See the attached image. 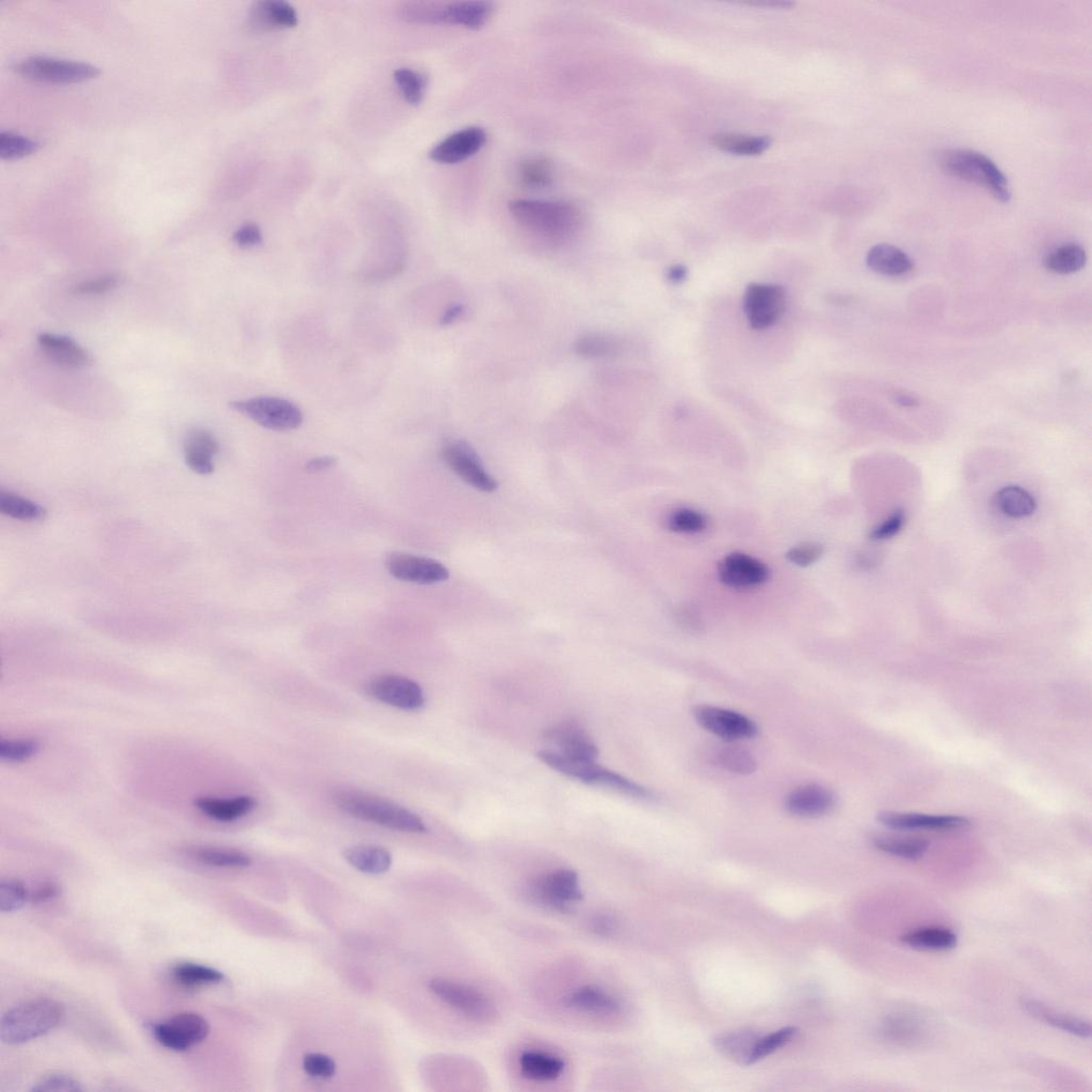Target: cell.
<instances>
[{"label":"cell","instance_id":"74e56055","mask_svg":"<svg viewBox=\"0 0 1092 1092\" xmlns=\"http://www.w3.org/2000/svg\"><path fill=\"white\" fill-rule=\"evenodd\" d=\"M518 178L527 188H547L554 181L553 163L544 158L526 159L518 166Z\"/></svg>","mask_w":1092,"mask_h":1092},{"label":"cell","instance_id":"30bf717a","mask_svg":"<svg viewBox=\"0 0 1092 1092\" xmlns=\"http://www.w3.org/2000/svg\"><path fill=\"white\" fill-rule=\"evenodd\" d=\"M210 1024L202 1016L182 1013L165 1022L155 1025L153 1034L158 1042L175 1052H185L200 1043L210 1034Z\"/></svg>","mask_w":1092,"mask_h":1092},{"label":"cell","instance_id":"be15d7a7","mask_svg":"<svg viewBox=\"0 0 1092 1092\" xmlns=\"http://www.w3.org/2000/svg\"><path fill=\"white\" fill-rule=\"evenodd\" d=\"M748 5L769 7V8H779V9L780 8L789 9V8H792V7L794 6L793 3L784 2V0H782V2H778V0H774V2H771V0H768V2H754V3H748Z\"/></svg>","mask_w":1092,"mask_h":1092},{"label":"cell","instance_id":"5b68a950","mask_svg":"<svg viewBox=\"0 0 1092 1092\" xmlns=\"http://www.w3.org/2000/svg\"><path fill=\"white\" fill-rule=\"evenodd\" d=\"M539 759L548 767L560 771V774L579 780V781L609 787L628 796L637 799H651L652 793L643 786L630 781L616 772L599 767L596 762H577L564 757L553 750H542L538 753Z\"/></svg>","mask_w":1092,"mask_h":1092},{"label":"cell","instance_id":"f35d334b","mask_svg":"<svg viewBox=\"0 0 1092 1092\" xmlns=\"http://www.w3.org/2000/svg\"><path fill=\"white\" fill-rule=\"evenodd\" d=\"M0 511L4 515L23 521H36L47 517L48 511L38 503L11 492H0Z\"/></svg>","mask_w":1092,"mask_h":1092},{"label":"cell","instance_id":"4dcf8cb0","mask_svg":"<svg viewBox=\"0 0 1092 1092\" xmlns=\"http://www.w3.org/2000/svg\"><path fill=\"white\" fill-rule=\"evenodd\" d=\"M767 136H747L740 133L719 132L710 138L712 146L740 156H756L767 152L771 145Z\"/></svg>","mask_w":1092,"mask_h":1092},{"label":"cell","instance_id":"9f6ffc18","mask_svg":"<svg viewBox=\"0 0 1092 1092\" xmlns=\"http://www.w3.org/2000/svg\"><path fill=\"white\" fill-rule=\"evenodd\" d=\"M905 522V516L902 511H895L892 516L886 519L872 532L874 540H886L895 536L898 532L902 530Z\"/></svg>","mask_w":1092,"mask_h":1092},{"label":"cell","instance_id":"f6af8a7d","mask_svg":"<svg viewBox=\"0 0 1092 1092\" xmlns=\"http://www.w3.org/2000/svg\"><path fill=\"white\" fill-rule=\"evenodd\" d=\"M394 79L405 100L410 105H420L427 87L426 77L410 69H400L394 73Z\"/></svg>","mask_w":1092,"mask_h":1092},{"label":"cell","instance_id":"d6986e66","mask_svg":"<svg viewBox=\"0 0 1092 1092\" xmlns=\"http://www.w3.org/2000/svg\"><path fill=\"white\" fill-rule=\"evenodd\" d=\"M548 740L559 747L564 757L577 762H596L599 749L588 734L574 724L557 725L546 731Z\"/></svg>","mask_w":1092,"mask_h":1092},{"label":"cell","instance_id":"484cf974","mask_svg":"<svg viewBox=\"0 0 1092 1092\" xmlns=\"http://www.w3.org/2000/svg\"><path fill=\"white\" fill-rule=\"evenodd\" d=\"M257 802L251 796H239L229 799L214 797H200L195 800V806L200 813L210 819L221 822H231L242 819L254 811Z\"/></svg>","mask_w":1092,"mask_h":1092},{"label":"cell","instance_id":"ab89813d","mask_svg":"<svg viewBox=\"0 0 1092 1092\" xmlns=\"http://www.w3.org/2000/svg\"><path fill=\"white\" fill-rule=\"evenodd\" d=\"M718 767L737 775H752L757 768V762L748 750L737 746H723L715 754Z\"/></svg>","mask_w":1092,"mask_h":1092},{"label":"cell","instance_id":"bcb514c9","mask_svg":"<svg viewBox=\"0 0 1092 1092\" xmlns=\"http://www.w3.org/2000/svg\"><path fill=\"white\" fill-rule=\"evenodd\" d=\"M40 145L34 139L11 131L0 133V156L3 159L24 158L38 150Z\"/></svg>","mask_w":1092,"mask_h":1092},{"label":"cell","instance_id":"ffe728a7","mask_svg":"<svg viewBox=\"0 0 1092 1092\" xmlns=\"http://www.w3.org/2000/svg\"><path fill=\"white\" fill-rule=\"evenodd\" d=\"M878 822L883 826L897 830H957L967 828L971 824L970 820L963 816L898 812L880 813Z\"/></svg>","mask_w":1092,"mask_h":1092},{"label":"cell","instance_id":"816d5d0a","mask_svg":"<svg viewBox=\"0 0 1092 1092\" xmlns=\"http://www.w3.org/2000/svg\"><path fill=\"white\" fill-rule=\"evenodd\" d=\"M303 1068L311 1076L321 1077V1079H329L337 1072L336 1062L321 1053L307 1055L303 1059Z\"/></svg>","mask_w":1092,"mask_h":1092},{"label":"cell","instance_id":"4fadbf2b","mask_svg":"<svg viewBox=\"0 0 1092 1092\" xmlns=\"http://www.w3.org/2000/svg\"><path fill=\"white\" fill-rule=\"evenodd\" d=\"M389 574L401 582L434 585L448 581L449 571L440 561L406 553H393L385 561Z\"/></svg>","mask_w":1092,"mask_h":1092},{"label":"cell","instance_id":"7402d4cb","mask_svg":"<svg viewBox=\"0 0 1092 1092\" xmlns=\"http://www.w3.org/2000/svg\"><path fill=\"white\" fill-rule=\"evenodd\" d=\"M219 445L215 437L202 429H193L186 435L184 454L186 463L193 472L200 475L212 474L214 470V457Z\"/></svg>","mask_w":1092,"mask_h":1092},{"label":"cell","instance_id":"db71d44e","mask_svg":"<svg viewBox=\"0 0 1092 1092\" xmlns=\"http://www.w3.org/2000/svg\"><path fill=\"white\" fill-rule=\"evenodd\" d=\"M822 555V547L815 544H806L795 546L787 553V560L799 567H808L815 563Z\"/></svg>","mask_w":1092,"mask_h":1092},{"label":"cell","instance_id":"7c38bea8","mask_svg":"<svg viewBox=\"0 0 1092 1092\" xmlns=\"http://www.w3.org/2000/svg\"><path fill=\"white\" fill-rule=\"evenodd\" d=\"M366 692L379 702L401 710H420L425 704V695L418 683L400 675H381L371 680Z\"/></svg>","mask_w":1092,"mask_h":1092},{"label":"cell","instance_id":"60d3db41","mask_svg":"<svg viewBox=\"0 0 1092 1092\" xmlns=\"http://www.w3.org/2000/svg\"><path fill=\"white\" fill-rule=\"evenodd\" d=\"M175 982L186 988H200L219 984L224 979L222 973L196 963L177 964L173 970Z\"/></svg>","mask_w":1092,"mask_h":1092},{"label":"cell","instance_id":"1f68e13d","mask_svg":"<svg viewBox=\"0 0 1092 1092\" xmlns=\"http://www.w3.org/2000/svg\"><path fill=\"white\" fill-rule=\"evenodd\" d=\"M902 942L915 949L945 952V950L955 948L958 939L957 935L947 928L925 927L905 933L902 937Z\"/></svg>","mask_w":1092,"mask_h":1092},{"label":"cell","instance_id":"7dc6e473","mask_svg":"<svg viewBox=\"0 0 1092 1092\" xmlns=\"http://www.w3.org/2000/svg\"><path fill=\"white\" fill-rule=\"evenodd\" d=\"M31 892L24 883L17 879L0 882V911L14 912L23 908L29 902Z\"/></svg>","mask_w":1092,"mask_h":1092},{"label":"cell","instance_id":"5bb4252c","mask_svg":"<svg viewBox=\"0 0 1092 1092\" xmlns=\"http://www.w3.org/2000/svg\"><path fill=\"white\" fill-rule=\"evenodd\" d=\"M442 458L460 478L481 492L492 493L497 482L482 465L475 451L462 442H449L442 449Z\"/></svg>","mask_w":1092,"mask_h":1092},{"label":"cell","instance_id":"6125c7cd","mask_svg":"<svg viewBox=\"0 0 1092 1092\" xmlns=\"http://www.w3.org/2000/svg\"><path fill=\"white\" fill-rule=\"evenodd\" d=\"M462 314H463V307H460V306L452 307L449 310H448L447 311H445V314L442 318L441 323H442V325H450L451 323H454L455 321H457V319Z\"/></svg>","mask_w":1092,"mask_h":1092},{"label":"cell","instance_id":"ee69618b","mask_svg":"<svg viewBox=\"0 0 1092 1092\" xmlns=\"http://www.w3.org/2000/svg\"><path fill=\"white\" fill-rule=\"evenodd\" d=\"M797 1032L798 1030L796 1028L789 1027L771 1032L767 1036L759 1037L756 1040L752 1054H750L747 1066L756 1064V1062L769 1057L770 1054L775 1053L780 1047H783L789 1044L796 1036Z\"/></svg>","mask_w":1092,"mask_h":1092},{"label":"cell","instance_id":"cb8c5ba5","mask_svg":"<svg viewBox=\"0 0 1092 1092\" xmlns=\"http://www.w3.org/2000/svg\"><path fill=\"white\" fill-rule=\"evenodd\" d=\"M493 12V4L488 2L455 3L437 9L435 21L477 31L488 23Z\"/></svg>","mask_w":1092,"mask_h":1092},{"label":"cell","instance_id":"83f0119b","mask_svg":"<svg viewBox=\"0 0 1092 1092\" xmlns=\"http://www.w3.org/2000/svg\"><path fill=\"white\" fill-rule=\"evenodd\" d=\"M518 1062L526 1079L536 1082L555 1081L566 1068V1062L561 1057L542 1051H525Z\"/></svg>","mask_w":1092,"mask_h":1092},{"label":"cell","instance_id":"b9f144b4","mask_svg":"<svg viewBox=\"0 0 1092 1092\" xmlns=\"http://www.w3.org/2000/svg\"><path fill=\"white\" fill-rule=\"evenodd\" d=\"M917 1017L910 1015H895L888 1017L883 1024V1032L891 1042L898 1044H912L919 1042L920 1027Z\"/></svg>","mask_w":1092,"mask_h":1092},{"label":"cell","instance_id":"681fc988","mask_svg":"<svg viewBox=\"0 0 1092 1092\" xmlns=\"http://www.w3.org/2000/svg\"><path fill=\"white\" fill-rule=\"evenodd\" d=\"M668 526L673 532L683 533H697L705 530L707 518L696 510L679 509L672 512L668 518Z\"/></svg>","mask_w":1092,"mask_h":1092},{"label":"cell","instance_id":"8fae6325","mask_svg":"<svg viewBox=\"0 0 1092 1092\" xmlns=\"http://www.w3.org/2000/svg\"><path fill=\"white\" fill-rule=\"evenodd\" d=\"M694 714L703 729L726 740L753 739L759 731L753 720L738 712L700 705Z\"/></svg>","mask_w":1092,"mask_h":1092},{"label":"cell","instance_id":"f1b7e54d","mask_svg":"<svg viewBox=\"0 0 1092 1092\" xmlns=\"http://www.w3.org/2000/svg\"><path fill=\"white\" fill-rule=\"evenodd\" d=\"M1022 1007L1032 1016L1037 1017L1040 1021L1051 1025L1053 1028L1059 1029L1081 1038H1088L1091 1035L1090 1024L1086 1021L1077 1019V1017L1062 1015L1053 1012L1035 1000L1022 999Z\"/></svg>","mask_w":1092,"mask_h":1092},{"label":"cell","instance_id":"f5cc1de1","mask_svg":"<svg viewBox=\"0 0 1092 1092\" xmlns=\"http://www.w3.org/2000/svg\"><path fill=\"white\" fill-rule=\"evenodd\" d=\"M120 283V276L110 273L98 279L83 282L76 287V293L80 295L105 294L117 288Z\"/></svg>","mask_w":1092,"mask_h":1092},{"label":"cell","instance_id":"c3c4849f","mask_svg":"<svg viewBox=\"0 0 1092 1092\" xmlns=\"http://www.w3.org/2000/svg\"><path fill=\"white\" fill-rule=\"evenodd\" d=\"M39 741L35 740H0V757L11 763L24 762L39 753Z\"/></svg>","mask_w":1092,"mask_h":1092},{"label":"cell","instance_id":"8d00e7d4","mask_svg":"<svg viewBox=\"0 0 1092 1092\" xmlns=\"http://www.w3.org/2000/svg\"><path fill=\"white\" fill-rule=\"evenodd\" d=\"M190 856L200 864L228 868H243L252 864L247 853L233 850L211 849V847H197L190 850Z\"/></svg>","mask_w":1092,"mask_h":1092},{"label":"cell","instance_id":"d4e9b609","mask_svg":"<svg viewBox=\"0 0 1092 1092\" xmlns=\"http://www.w3.org/2000/svg\"><path fill=\"white\" fill-rule=\"evenodd\" d=\"M866 265L872 271L886 277H901L913 270L908 255L889 243L876 244L869 249Z\"/></svg>","mask_w":1092,"mask_h":1092},{"label":"cell","instance_id":"7bdbcfd3","mask_svg":"<svg viewBox=\"0 0 1092 1092\" xmlns=\"http://www.w3.org/2000/svg\"><path fill=\"white\" fill-rule=\"evenodd\" d=\"M618 339L606 334L591 333L577 340L575 351L588 359L608 358L619 352Z\"/></svg>","mask_w":1092,"mask_h":1092},{"label":"cell","instance_id":"e7e4bbea","mask_svg":"<svg viewBox=\"0 0 1092 1092\" xmlns=\"http://www.w3.org/2000/svg\"><path fill=\"white\" fill-rule=\"evenodd\" d=\"M896 403L902 407L912 408L918 406L919 401L907 394H900V395H896Z\"/></svg>","mask_w":1092,"mask_h":1092},{"label":"cell","instance_id":"603a6c76","mask_svg":"<svg viewBox=\"0 0 1092 1092\" xmlns=\"http://www.w3.org/2000/svg\"><path fill=\"white\" fill-rule=\"evenodd\" d=\"M563 1005L577 1012L593 1015H616L621 1002L611 992L598 986H585L564 998Z\"/></svg>","mask_w":1092,"mask_h":1092},{"label":"cell","instance_id":"52a82bcc","mask_svg":"<svg viewBox=\"0 0 1092 1092\" xmlns=\"http://www.w3.org/2000/svg\"><path fill=\"white\" fill-rule=\"evenodd\" d=\"M229 407L234 411L247 416L250 420L267 429L289 431L299 428L303 414L291 401L277 397H256L233 401Z\"/></svg>","mask_w":1092,"mask_h":1092},{"label":"cell","instance_id":"6f0895ef","mask_svg":"<svg viewBox=\"0 0 1092 1092\" xmlns=\"http://www.w3.org/2000/svg\"><path fill=\"white\" fill-rule=\"evenodd\" d=\"M59 893H61V890H59L57 883L53 881L44 882L34 892H31L29 902L35 905H40L53 900Z\"/></svg>","mask_w":1092,"mask_h":1092},{"label":"cell","instance_id":"d6a6232c","mask_svg":"<svg viewBox=\"0 0 1092 1092\" xmlns=\"http://www.w3.org/2000/svg\"><path fill=\"white\" fill-rule=\"evenodd\" d=\"M995 504L1002 514L1015 518L1030 517L1037 507L1034 497L1027 490L1016 486L1001 489L995 495Z\"/></svg>","mask_w":1092,"mask_h":1092},{"label":"cell","instance_id":"2e32d148","mask_svg":"<svg viewBox=\"0 0 1092 1092\" xmlns=\"http://www.w3.org/2000/svg\"><path fill=\"white\" fill-rule=\"evenodd\" d=\"M487 143V132L472 126L451 133L430 152V159L442 165H455L480 152Z\"/></svg>","mask_w":1092,"mask_h":1092},{"label":"cell","instance_id":"9c48e42d","mask_svg":"<svg viewBox=\"0 0 1092 1092\" xmlns=\"http://www.w3.org/2000/svg\"><path fill=\"white\" fill-rule=\"evenodd\" d=\"M786 294L781 285L753 283L746 288L744 311L750 325L765 330L774 325L784 314Z\"/></svg>","mask_w":1092,"mask_h":1092},{"label":"cell","instance_id":"277c9868","mask_svg":"<svg viewBox=\"0 0 1092 1092\" xmlns=\"http://www.w3.org/2000/svg\"><path fill=\"white\" fill-rule=\"evenodd\" d=\"M937 161L947 174L980 186L1001 202H1007L1012 198L1007 177L992 159L982 153L948 148L938 154Z\"/></svg>","mask_w":1092,"mask_h":1092},{"label":"cell","instance_id":"836d02e7","mask_svg":"<svg viewBox=\"0 0 1092 1092\" xmlns=\"http://www.w3.org/2000/svg\"><path fill=\"white\" fill-rule=\"evenodd\" d=\"M1086 263V251L1080 244L1066 243L1046 256L1044 266L1053 273L1072 274L1082 270Z\"/></svg>","mask_w":1092,"mask_h":1092},{"label":"cell","instance_id":"44dd1931","mask_svg":"<svg viewBox=\"0 0 1092 1092\" xmlns=\"http://www.w3.org/2000/svg\"><path fill=\"white\" fill-rule=\"evenodd\" d=\"M38 343L42 352L58 366L79 369L92 363L91 355L71 338L43 333Z\"/></svg>","mask_w":1092,"mask_h":1092},{"label":"cell","instance_id":"91938a15","mask_svg":"<svg viewBox=\"0 0 1092 1092\" xmlns=\"http://www.w3.org/2000/svg\"><path fill=\"white\" fill-rule=\"evenodd\" d=\"M337 460L330 456L318 457L310 460L306 465V469L310 473H317L331 469L336 465Z\"/></svg>","mask_w":1092,"mask_h":1092},{"label":"cell","instance_id":"8992f818","mask_svg":"<svg viewBox=\"0 0 1092 1092\" xmlns=\"http://www.w3.org/2000/svg\"><path fill=\"white\" fill-rule=\"evenodd\" d=\"M14 70L25 78L53 84L78 83L95 77L100 73L92 64L47 56L23 59L14 66Z\"/></svg>","mask_w":1092,"mask_h":1092},{"label":"cell","instance_id":"f907efd6","mask_svg":"<svg viewBox=\"0 0 1092 1092\" xmlns=\"http://www.w3.org/2000/svg\"><path fill=\"white\" fill-rule=\"evenodd\" d=\"M83 1090V1086L76 1077L63 1072H50L42 1076L32 1089L34 1092H79Z\"/></svg>","mask_w":1092,"mask_h":1092},{"label":"cell","instance_id":"ba28073f","mask_svg":"<svg viewBox=\"0 0 1092 1092\" xmlns=\"http://www.w3.org/2000/svg\"><path fill=\"white\" fill-rule=\"evenodd\" d=\"M429 989L451 1008L477 1022L492 1021L496 1016L494 1002L484 992L452 980H430Z\"/></svg>","mask_w":1092,"mask_h":1092},{"label":"cell","instance_id":"9a60e30c","mask_svg":"<svg viewBox=\"0 0 1092 1092\" xmlns=\"http://www.w3.org/2000/svg\"><path fill=\"white\" fill-rule=\"evenodd\" d=\"M534 888L542 904L559 911H566L583 896L578 876L570 869L547 874Z\"/></svg>","mask_w":1092,"mask_h":1092},{"label":"cell","instance_id":"11a10c76","mask_svg":"<svg viewBox=\"0 0 1092 1092\" xmlns=\"http://www.w3.org/2000/svg\"><path fill=\"white\" fill-rule=\"evenodd\" d=\"M233 240L237 246L241 248H254L262 243L263 235L261 229L256 225L248 224L237 229Z\"/></svg>","mask_w":1092,"mask_h":1092},{"label":"cell","instance_id":"7a4b0ae2","mask_svg":"<svg viewBox=\"0 0 1092 1092\" xmlns=\"http://www.w3.org/2000/svg\"><path fill=\"white\" fill-rule=\"evenodd\" d=\"M64 1007L53 999H36L9 1010L0 1022V1039L10 1045L23 1044L47 1035L62 1022Z\"/></svg>","mask_w":1092,"mask_h":1092},{"label":"cell","instance_id":"e575fe53","mask_svg":"<svg viewBox=\"0 0 1092 1092\" xmlns=\"http://www.w3.org/2000/svg\"><path fill=\"white\" fill-rule=\"evenodd\" d=\"M760 1036L755 1035V1032L732 1031L727 1034L720 1035L715 1040L717 1049L726 1055V1057L735 1059L740 1064L747 1066L750 1054H752L756 1040Z\"/></svg>","mask_w":1092,"mask_h":1092},{"label":"cell","instance_id":"6da1fadb","mask_svg":"<svg viewBox=\"0 0 1092 1092\" xmlns=\"http://www.w3.org/2000/svg\"><path fill=\"white\" fill-rule=\"evenodd\" d=\"M509 211L527 232L552 243L574 239L583 226L581 211L566 200H516L509 204Z\"/></svg>","mask_w":1092,"mask_h":1092},{"label":"cell","instance_id":"e0dca14e","mask_svg":"<svg viewBox=\"0 0 1092 1092\" xmlns=\"http://www.w3.org/2000/svg\"><path fill=\"white\" fill-rule=\"evenodd\" d=\"M768 569L753 557L734 553L720 561L718 574L720 581L735 589L753 588L767 582Z\"/></svg>","mask_w":1092,"mask_h":1092},{"label":"cell","instance_id":"4316f807","mask_svg":"<svg viewBox=\"0 0 1092 1092\" xmlns=\"http://www.w3.org/2000/svg\"><path fill=\"white\" fill-rule=\"evenodd\" d=\"M250 20L252 26L263 31L292 28L298 23V16L293 7L278 0L257 3L251 10Z\"/></svg>","mask_w":1092,"mask_h":1092},{"label":"cell","instance_id":"94428289","mask_svg":"<svg viewBox=\"0 0 1092 1092\" xmlns=\"http://www.w3.org/2000/svg\"><path fill=\"white\" fill-rule=\"evenodd\" d=\"M688 270L685 266L675 265L667 271V279L673 284H680L687 278Z\"/></svg>","mask_w":1092,"mask_h":1092},{"label":"cell","instance_id":"f546056e","mask_svg":"<svg viewBox=\"0 0 1092 1092\" xmlns=\"http://www.w3.org/2000/svg\"><path fill=\"white\" fill-rule=\"evenodd\" d=\"M345 859L358 871L370 875L388 872L392 865L391 853L376 845H356L345 851Z\"/></svg>","mask_w":1092,"mask_h":1092},{"label":"cell","instance_id":"680465c9","mask_svg":"<svg viewBox=\"0 0 1092 1092\" xmlns=\"http://www.w3.org/2000/svg\"><path fill=\"white\" fill-rule=\"evenodd\" d=\"M590 926L594 933L601 935L613 933L616 928L615 919L608 913H599L591 919Z\"/></svg>","mask_w":1092,"mask_h":1092},{"label":"cell","instance_id":"ac0fdd59","mask_svg":"<svg viewBox=\"0 0 1092 1092\" xmlns=\"http://www.w3.org/2000/svg\"><path fill=\"white\" fill-rule=\"evenodd\" d=\"M836 795L826 786L805 784L792 791L785 799V809L801 819H816L828 814L836 806Z\"/></svg>","mask_w":1092,"mask_h":1092},{"label":"cell","instance_id":"3957f363","mask_svg":"<svg viewBox=\"0 0 1092 1092\" xmlns=\"http://www.w3.org/2000/svg\"><path fill=\"white\" fill-rule=\"evenodd\" d=\"M339 808L355 819L407 834H425L427 827L418 815L390 800L358 792L338 795Z\"/></svg>","mask_w":1092,"mask_h":1092},{"label":"cell","instance_id":"d590c367","mask_svg":"<svg viewBox=\"0 0 1092 1092\" xmlns=\"http://www.w3.org/2000/svg\"><path fill=\"white\" fill-rule=\"evenodd\" d=\"M873 844L878 850L891 856L919 860L922 858L930 847V843L922 838H898L891 836H875Z\"/></svg>","mask_w":1092,"mask_h":1092}]
</instances>
